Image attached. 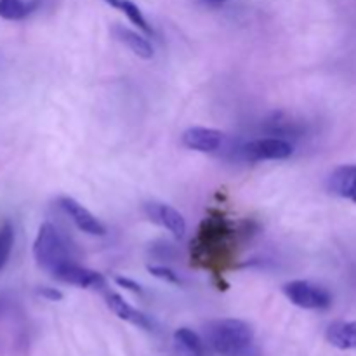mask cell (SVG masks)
Wrapping results in <instances>:
<instances>
[{
	"mask_svg": "<svg viewBox=\"0 0 356 356\" xmlns=\"http://www.w3.org/2000/svg\"><path fill=\"white\" fill-rule=\"evenodd\" d=\"M235 238V228L221 216L204 219L197 238L191 242V259L216 277H222L236 257Z\"/></svg>",
	"mask_w": 356,
	"mask_h": 356,
	"instance_id": "1",
	"label": "cell"
},
{
	"mask_svg": "<svg viewBox=\"0 0 356 356\" xmlns=\"http://www.w3.org/2000/svg\"><path fill=\"white\" fill-rule=\"evenodd\" d=\"M205 334L212 350L222 356H245L252 348L254 330L243 320H216L209 323Z\"/></svg>",
	"mask_w": 356,
	"mask_h": 356,
	"instance_id": "2",
	"label": "cell"
},
{
	"mask_svg": "<svg viewBox=\"0 0 356 356\" xmlns=\"http://www.w3.org/2000/svg\"><path fill=\"white\" fill-rule=\"evenodd\" d=\"M33 256L38 266L51 277L73 261L65 236L52 222H44L38 229L33 243Z\"/></svg>",
	"mask_w": 356,
	"mask_h": 356,
	"instance_id": "3",
	"label": "cell"
},
{
	"mask_svg": "<svg viewBox=\"0 0 356 356\" xmlns=\"http://www.w3.org/2000/svg\"><path fill=\"white\" fill-rule=\"evenodd\" d=\"M284 294L292 305L302 309H325L332 305L329 291L306 280H292L284 285Z\"/></svg>",
	"mask_w": 356,
	"mask_h": 356,
	"instance_id": "4",
	"label": "cell"
},
{
	"mask_svg": "<svg viewBox=\"0 0 356 356\" xmlns=\"http://www.w3.org/2000/svg\"><path fill=\"white\" fill-rule=\"evenodd\" d=\"M294 153L291 143L280 138H263L256 141L247 143L242 148V155L250 162H261V160H285Z\"/></svg>",
	"mask_w": 356,
	"mask_h": 356,
	"instance_id": "5",
	"label": "cell"
},
{
	"mask_svg": "<svg viewBox=\"0 0 356 356\" xmlns=\"http://www.w3.org/2000/svg\"><path fill=\"white\" fill-rule=\"evenodd\" d=\"M52 278L63 282V284L75 285V287L82 289H106V280H104L103 275L96 273V271L89 270V268L80 266L75 261H72L66 266H63L61 270L56 271Z\"/></svg>",
	"mask_w": 356,
	"mask_h": 356,
	"instance_id": "6",
	"label": "cell"
},
{
	"mask_svg": "<svg viewBox=\"0 0 356 356\" xmlns=\"http://www.w3.org/2000/svg\"><path fill=\"white\" fill-rule=\"evenodd\" d=\"M145 214L155 225L169 229L174 236L181 238L186 233V221L183 216L174 207L167 204H159V202H149L145 205Z\"/></svg>",
	"mask_w": 356,
	"mask_h": 356,
	"instance_id": "7",
	"label": "cell"
},
{
	"mask_svg": "<svg viewBox=\"0 0 356 356\" xmlns=\"http://www.w3.org/2000/svg\"><path fill=\"white\" fill-rule=\"evenodd\" d=\"M59 205H61L63 211L68 214V218L75 222V226L79 229H82L87 235H96L103 236L106 233V228H104L103 222L96 218V216L90 214L86 207L79 204L76 200L70 197H61L59 198Z\"/></svg>",
	"mask_w": 356,
	"mask_h": 356,
	"instance_id": "8",
	"label": "cell"
},
{
	"mask_svg": "<svg viewBox=\"0 0 356 356\" xmlns=\"http://www.w3.org/2000/svg\"><path fill=\"white\" fill-rule=\"evenodd\" d=\"M222 139L225 136L221 131L207 127H191L183 134V145L195 152L211 153L222 145Z\"/></svg>",
	"mask_w": 356,
	"mask_h": 356,
	"instance_id": "9",
	"label": "cell"
},
{
	"mask_svg": "<svg viewBox=\"0 0 356 356\" xmlns=\"http://www.w3.org/2000/svg\"><path fill=\"white\" fill-rule=\"evenodd\" d=\"M330 193L356 204V165H341L329 177Z\"/></svg>",
	"mask_w": 356,
	"mask_h": 356,
	"instance_id": "10",
	"label": "cell"
},
{
	"mask_svg": "<svg viewBox=\"0 0 356 356\" xmlns=\"http://www.w3.org/2000/svg\"><path fill=\"white\" fill-rule=\"evenodd\" d=\"M106 305L118 318L125 320V322L132 323V325H138L141 329L146 330H152L153 329V323L149 322V318L146 315H143L141 312H138L136 308H132L127 301H125L122 296L115 294V292H106Z\"/></svg>",
	"mask_w": 356,
	"mask_h": 356,
	"instance_id": "11",
	"label": "cell"
},
{
	"mask_svg": "<svg viewBox=\"0 0 356 356\" xmlns=\"http://www.w3.org/2000/svg\"><path fill=\"white\" fill-rule=\"evenodd\" d=\"M111 31H113L115 38H117L118 42H122L124 45H127V47L131 49L136 56H139V58H143V59L153 58L152 44H149V42L146 40L143 35H139L138 31L129 30V28L122 26V24H113Z\"/></svg>",
	"mask_w": 356,
	"mask_h": 356,
	"instance_id": "12",
	"label": "cell"
},
{
	"mask_svg": "<svg viewBox=\"0 0 356 356\" xmlns=\"http://www.w3.org/2000/svg\"><path fill=\"white\" fill-rule=\"evenodd\" d=\"M327 341L339 350H355L356 348V323L334 322L325 332Z\"/></svg>",
	"mask_w": 356,
	"mask_h": 356,
	"instance_id": "13",
	"label": "cell"
},
{
	"mask_svg": "<svg viewBox=\"0 0 356 356\" xmlns=\"http://www.w3.org/2000/svg\"><path fill=\"white\" fill-rule=\"evenodd\" d=\"M174 351H176V356H205L202 339L186 327L174 332Z\"/></svg>",
	"mask_w": 356,
	"mask_h": 356,
	"instance_id": "14",
	"label": "cell"
},
{
	"mask_svg": "<svg viewBox=\"0 0 356 356\" xmlns=\"http://www.w3.org/2000/svg\"><path fill=\"white\" fill-rule=\"evenodd\" d=\"M38 2H26V0H0V17L9 21H19L30 16L37 9Z\"/></svg>",
	"mask_w": 356,
	"mask_h": 356,
	"instance_id": "15",
	"label": "cell"
},
{
	"mask_svg": "<svg viewBox=\"0 0 356 356\" xmlns=\"http://www.w3.org/2000/svg\"><path fill=\"white\" fill-rule=\"evenodd\" d=\"M106 2L110 3L111 7H115V9L122 10V13L129 17V21L134 23L138 28H141L143 31L152 33V28H149L148 21H146V17L143 16L141 9H139L134 2H131V0H106Z\"/></svg>",
	"mask_w": 356,
	"mask_h": 356,
	"instance_id": "16",
	"label": "cell"
},
{
	"mask_svg": "<svg viewBox=\"0 0 356 356\" xmlns=\"http://www.w3.org/2000/svg\"><path fill=\"white\" fill-rule=\"evenodd\" d=\"M14 245V229L10 222H3L0 225V271L6 266L9 261L10 252H13Z\"/></svg>",
	"mask_w": 356,
	"mask_h": 356,
	"instance_id": "17",
	"label": "cell"
},
{
	"mask_svg": "<svg viewBox=\"0 0 356 356\" xmlns=\"http://www.w3.org/2000/svg\"><path fill=\"white\" fill-rule=\"evenodd\" d=\"M148 271L153 275V277L160 278V280L169 282V284H174V285H181L179 277H177L174 271H170L169 268H165V266H149Z\"/></svg>",
	"mask_w": 356,
	"mask_h": 356,
	"instance_id": "18",
	"label": "cell"
},
{
	"mask_svg": "<svg viewBox=\"0 0 356 356\" xmlns=\"http://www.w3.org/2000/svg\"><path fill=\"white\" fill-rule=\"evenodd\" d=\"M38 294H40L42 298L49 299V301H61V299H63V294L59 291H56V289L40 287V289H38Z\"/></svg>",
	"mask_w": 356,
	"mask_h": 356,
	"instance_id": "19",
	"label": "cell"
},
{
	"mask_svg": "<svg viewBox=\"0 0 356 356\" xmlns=\"http://www.w3.org/2000/svg\"><path fill=\"white\" fill-rule=\"evenodd\" d=\"M115 282H117L118 285H120V287H124V289H127V291H131V292H136V294H141V287H139L138 284H136V282H132V280H129V278H122V277H117L115 278Z\"/></svg>",
	"mask_w": 356,
	"mask_h": 356,
	"instance_id": "20",
	"label": "cell"
},
{
	"mask_svg": "<svg viewBox=\"0 0 356 356\" xmlns=\"http://www.w3.org/2000/svg\"><path fill=\"white\" fill-rule=\"evenodd\" d=\"M202 2L207 3V6H219V3H225L228 0H202Z\"/></svg>",
	"mask_w": 356,
	"mask_h": 356,
	"instance_id": "21",
	"label": "cell"
}]
</instances>
